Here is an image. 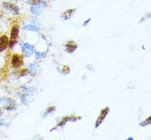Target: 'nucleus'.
<instances>
[{
  "label": "nucleus",
  "instance_id": "nucleus-8",
  "mask_svg": "<svg viewBox=\"0 0 151 140\" xmlns=\"http://www.w3.org/2000/svg\"><path fill=\"white\" fill-rule=\"evenodd\" d=\"M74 12H75V9H68V10H66L65 12L62 14L61 18L64 19V20H68V19H70V17H72Z\"/></svg>",
  "mask_w": 151,
  "mask_h": 140
},
{
  "label": "nucleus",
  "instance_id": "nucleus-3",
  "mask_svg": "<svg viewBox=\"0 0 151 140\" xmlns=\"http://www.w3.org/2000/svg\"><path fill=\"white\" fill-rule=\"evenodd\" d=\"M4 7L14 15H17L19 13V8L15 4H11V3H4Z\"/></svg>",
  "mask_w": 151,
  "mask_h": 140
},
{
  "label": "nucleus",
  "instance_id": "nucleus-16",
  "mask_svg": "<svg viewBox=\"0 0 151 140\" xmlns=\"http://www.w3.org/2000/svg\"><path fill=\"white\" fill-rule=\"evenodd\" d=\"M90 21H91V18H89V19H88V20L86 21L85 22H84V26H85V25H87V24H88V22H89Z\"/></svg>",
  "mask_w": 151,
  "mask_h": 140
},
{
  "label": "nucleus",
  "instance_id": "nucleus-5",
  "mask_svg": "<svg viewBox=\"0 0 151 140\" xmlns=\"http://www.w3.org/2000/svg\"><path fill=\"white\" fill-rule=\"evenodd\" d=\"M22 51L26 57H30L34 52V46L29 43H24L22 46Z\"/></svg>",
  "mask_w": 151,
  "mask_h": 140
},
{
  "label": "nucleus",
  "instance_id": "nucleus-9",
  "mask_svg": "<svg viewBox=\"0 0 151 140\" xmlns=\"http://www.w3.org/2000/svg\"><path fill=\"white\" fill-rule=\"evenodd\" d=\"M79 119H80V118L77 119V118H75V117H74V116H68V117L65 118V119L62 120L60 124H58V127H62V126H63V125H65V124L66 123L68 122V121L74 122V121H76L77 120H79Z\"/></svg>",
  "mask_w": 151,
  "mask_h": 140
},
{
  "label": "nucleus",
  "instance_id": "nucleus-11",
  "mask_svg": "<svg viewBox=\"0 0 151 140\" xmlns=\"http://www.w3.org/2000/svg\"><path fill=\"white\" fill-rule=\"evenodd\" d=\"M23 29L26 31H33V32H37V33L40 32V28L33 25H27L23 28Z\"/></svg>",
  "mask_w": 151,
  "mask_h": 140
},
{
  "label": "nucleus",
  "instance_id": "nucleus-1",
  "mask_svg": "<svg viewBox=\"0 0 151 140\" xmlns=\"http://www.w3.org/2000/svg\"><path fill=\"white\" fill-rule=\"evenodd\" d=\"M18 26L17 25H14L12 28V30H11V40L8 43V46L10 48H12L13 46L16 44L17 42V36H18Z\"/></svg>",
  "mask_w": 151,
  "mask_h": 140
},
{
  "label": "nucleus",
  "instance_id": "nucleus-10",
  "mask_svg": "<svg viewBox=\"0 0 151 140\" xmlns=\"http://www.w3.org/2000/svg\"><path fill=\"white\" fill-rule=\"evenodd\" d=\"M31 12L32 14L34 15H40L41 13V7H39V6H32V8H31Z\"/></svg>",
  "mask_w": 151,
  "mask_h": 140
},
{
  "label": "nucleus",
  "instance_id": "nucleus-4",
  "mask_svg": "<svg viewBox=\"0 0 151 140\" xmlns=\"http://www.w3.org/2000/svg\"><path fill=\"white\" fill-rule=\"evenodd\" d=\"M109 110H109V108L108 107L106 108V109H104V110H102V112H101V115H99L98 120H97V122H96V124H95V128H98V126L102 124V121L104 120V119L106 118V116L107 115V114L109 113Z\"/></svg>",
  "mask_w": 151,
  "mask_h": 140
},
{
  "label": "nucleus",
  "instance_id": "nucleus-13",
  "mask_svg": "<svg viewBox=\"0 0 151 140\" xmlns=\"http://www.w3.org/2000/svg\"><path fill=\"white\" fill-rule=\"evenodd\" d=\"M150 120H151V118L150 117H149L145 122H143V123H141V124H140V126H145V125H147V124H150Z\"/></svg>",
  "mask_w": 151,
  "mask_h": 140
},
{
  "label": "nucleus",
  "instance_id": "nucleus-6",
  "mask_svg": "<svg viewBox=\"0 0 151 140\" xmlns=\"http://www.w3.org/2000/svg\"><path fill=\"white\" fill-rule=\"evenodd\" d=\"M8 43H9V40L6 35H4L0 37V52H2L8 47Z\"/></svg>",
  "mask_w": 151,
  "mask_h": 140
},
{
  "label": "nucleus",
  "instance_id": "nucleus-12",
  "mask_svg": "<svg viewBox=\"0 0 151 140\" xmlns=\"http://www.w3.org/2000/svg\"><path fill=\"white\" fill-rule=\"evenodd\" d=\"M38 67L37 64H33L32 66H30V70H29V74L31 75H36L37 74V68Z\"/></svg>",
  "mask_w": 151,
  "mask_h": 140
},
{
  "label": "nucleus",
  "instance_id": "nucleus-15",
  "mask_svg": "<svg viewBox=\"0 0 151 140\" xmlns=\"http://www.w3.org/2000/svg\"><path fill=\"white\" fill-rule=\"evenodd\" d=\"M46 52L45 53H39V52H37L36 53V56H37V58H41V57H44V56H45Z\"/></svg>",
  "mask_w": 151,
  "mask_h": 140
},
{
  "label": "nucleus",
  "instance_id": "nucleus-17",
  "mask_svg": "<svg viewBox=\"0 0 151 140\" xmlns=\"http://www.w3.org/2000/svg\"><path fill=\"white\" fill-rule=\"evenodd\" d=\"M132 139H133L132 138H129V139H128V140H132Z\"/></svg>",
  "mask_w": 151,
  "mask_h": 140
},
{
  "label": "nucleus",
  "instance_id": "nucleus-2",
  "mask_svg": "<svg viewBox=\"0 0 151 140\" xmlns=\"http://www.w3.org/2000/svg\"><path fill=\"white\" fill-rule=\"evenodd\" d=\"M11 63H12V66L14 68H19L23 64L22 57L17 54H14V55H12Z\"/></svg>",
  "mask_w": 151,
  "mask_h": 140
},
{
  "label": "nucleus",
  "instance_id": "nucleus-7",
  "mask_svg": "<svg viewBox=\"0 0 151 140\" xmlns=\"http://www.w3.org/2000/svg\"><path fill=\"white\" fill-rule=\"evenodd\" d=\"M77 49V44L74 41H69L65 45V51L68 53H73Z\"/></svg>",
  "mask_w": 151,
  "mask_h": 140
},
{
  "label": "nucleus",
  "instance_id": "nucleus-14",
  "mask_svg": "<svg viewBox=\"0 0 151 140\" xmlns=\"http://www.w3.org/2000/svg\"><path fill=\"white\" fill-rule=\"evenodd\" d=\"M55 107H54V106H52V107L48 108V110L46 111V113L45 114V115H46L47 114H49V113H50V112L54 111V110H55Z\"/></svg>",
  "mask_w": 151,
  "mask_h": 140
}]
</instances>
